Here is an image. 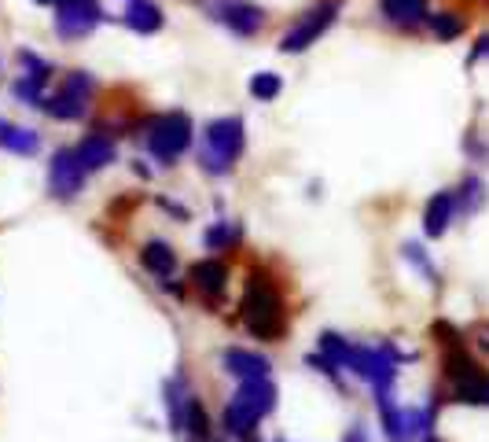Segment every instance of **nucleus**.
<instances>
[{
    "label": "nucleus",
    "instance_id": "obj_1",
    "mask_svg": "<svg viewBox=\"0 0 489 442\" xmlns=\"http://www.w3.org/2000/svg\"><path fill=\"white\" fill-rule=\"evenodd\" d=\"M243 321L258 339H276L283 332V310H280V292L265 273H250L247 292H243Z\"/></svg>",
    "mask_w": 489,
    "mask_h": 442
},
{
    "label": "nucleus",
    "instance_id": "obj_2",
    "mask_svg": "<svg viewBox=\"0 0 489 442\" xmlns=\"http://www.w3.org/2000/svg\"><path fill=\"white\" fill-rule=\"evenodd\" d=\"M272 406H276V387H272L269 380H247V384L232 395V402L225 406V413H221L225 431L247 438V435L254 431V424H258L265 413H272Z\"/></svg>",
    "mask_w": 489,
    "mask_h": 442
},
{
    "label": "nucleus",
    "instance_id": "obj_3",
    "mask_svg": "<svg viewBox=\"0 0 489 442\" xmlns=\"http://www.w3.org/2000/svg\"><path fill=\"white\" fill-rule=\"evenodd\" d=\"M243 144H247V133H243V118L229 115V118H214L203 133V148H199V159L210 173H225L232 170V162L243 155Z\"/></svg>",
    "mask_w": 489,
    "mask_h": 442
},
{
    "label": "nucleus",
    "instance_id": "obj_4",
    "mask_svg": "<svg viewBox=\"0 0 489 442\" xmlns=\"http://www.w3.org/2000/svg\"><path fill=\"white\" fill-rule=\"evenodd\" d=\"M148 148L158 162L173 166L188 148H191V118L184 111H169L162 118H155L151 133H148Z\"/></svg>",
    "mask_w": 489,
    "mask_h": 442
},
{
    "label": "nucleus",
    "instance_id": "obj_5",
    "mask_svg": "<svg viewBox=\"0 0 489 442\" xmlns=\"http://www.w3.org/2000/svg\"><path fill=\"white\" fill-rule=\"evenodd\" d=\"M394 365H398V354L390 346H353L350 362H346V369H353L375 391H390V384H394V376H398Z\"/></svg>",
    "mask_w": 489,
    "mask_h": 442
},
{
    "label": "nucleus",
    "instance_id": "obj_6",
    "mask_svg": "<svg viewBox=\"0 0 489 442\" xmlns=\"http://www.w3.org/2000/svg\"><path fill=\"white\" fill-rule=\"evenodd\" d=\"M339 0H324V5H317V8H310L295 26H290L283 37H280V52H306L313 41H321V34L335 23V15H339Z\"/></svg>",
    "mask_w": 489,
    "mask_h": 442
},
{
    "label": "nucleus",
    "instance_id": "obj_7",
    "mask_svg": "<svg viewBox=\"0 0 489 442\" xmlns=\"http://www.w3.org/2000/svg\"><path fill=\"white\" fill-rule=\"evenodd\" d=\"M88 100H92V77L88 74H70L66 81H63V88L56 97H48L41 108L52 115V118H59V122H74V118H81L85 111H88Z\"/></svg>",
    "mask_w": 489,
    "mask_h": 442
},
{
    "label": "nucleus",
    "instance_id": "obj_8",
    "mask_svg": "<svg viewBox=\"0 0 489 442\" xmlns=\"http://www.w3.org/2000/svg\"><path fill=\"white\" fill-rule=\"evenodd\" d=\"M100 19H104V12H100L96 0H66V5L56 8V34L74 41V37L92 34L96 26H100Z\"/></svg>",
    "mask_w": 489,
    "mask_h": 442
},
{
    "label": "nucleus",
    "instance_id": "obj_9",
    "mask_svg": "<svg viewBox=\"0 0 489 442\" xmlns=\"http://www.w3.org/2000/svg\"><path fill=\"white\" fill-rule=\"evenodd\" d=\"M48 185L59 200H74L85 185V166L77 162L74 148H63L52 155V166H48Z\"/></svg>",
    "mask_w": 489,
    "mask_h": 442
},
{
    "label": "nucleus",
    "instance_id": "obj_10",
    "mask_svg": "<svg viewBox=\"0 0 489 442\" xmlns=\"http://www.w3.org/2000/svg\"><path fill=\"white\" fill-rule=\"evenodd\" d=\"M191 281L195 288H199L210 303H218L225 295V284H229V270H225V262L218 258H207V262H195L191 265Z\"/></svg>",
    "mask_w": 489,
    "mask_h": 442
},
{
    "label": "nucleus",
    "instance_id": "obj_11",
    "mask_svg": "<svg viewBox=\"0 0 489 442\" xmlns=\"http://www.w3.org/2000/svg\"><path fill=\"white\" fill-rule=\"evenodd\" d=\"M74 155H77V162L85 166V173L104 170L107 162H115V140H111L107 133H88V137L74 148Z\"/></svg>",
    "mask_w": 489,
    "mask_h": 442
},
{
    "label": "nucleus",
    "instance_id": "obj_12",
    "mask_svg": "<svg viewBox=\"0 0 489 442\" xmlns=\"http://www.w3.org/2000/svg\"><path fill=\"white\" fill-rule=\"evenodd\" d=\"M218 19H221L232 34H239V37H254V34L261 30V23H265L261 8H254V5H221V8H218Z\"/></svg>",
    "mask_w": 489,
    "mask_h": 442
},
{
    "label": "nucleus",
    "instance_id": "obj_13",
    "mask_svg": "<svg viewBox=\"0 0 489 442\" xmlns=\"http://www.w3.org/2000/svg\"><path fill=\"white\" fill-rule=\"evenodd\" d=\"M225 369L232 376H239L243 384L247 380H269V362L261 358V354H254V350H239V346L225 350Z\"/></svg>",
    "mask_w": 489,
    "mask_h": 442
},
{
    "label": "nucleus",
    "instance_id": "obj_14",
    "mask_svg": "<svg viewBox=\"0 0 489 442\" xmlns=\"http://www.w3.org/2000/svg\"><path fill=\"white\" fill-rule=\"evenodd\" d=\"M382 15L402 30H416L427 23V0H382Z\"/></svg>",
    "mask_w": 489,
    "mask_h": 442
},
{
    "label": "nucleus",
    "instance_id": "obj_15",
    "mask_svg": "<svg viewBox=\"0 0 489 442\" xmlns=\"http://www.w3.org/2000/svg\"><path fill=\"white\" fill-rule=\"evenodd\" d=\"M453 218H456V200H453V192H438V196L427 203V211H423V232H427V236H442Z\"/></svg>",
    "mask_w": 489,
    "mask_h": 442
},
{
    "label": "nucleus",
    "instance_id": "obj_16",
    "mask_svg": "<svg viewBox=\"0 0 489 442\" xmlns=\"http://www.w3.org/2000/svg\"><path fill=\"white\" fill-rule=\"evenodd\" d=\"M140 262H144V270H148V273H155L158 281H166V277L177 270V254H173V247H169V243H162V240L144 243Z\"/></svg>",
    "mask_w": 489,
    "mask_h": 442
},
{
    "label": "nucleus",
    "instance_id": "obj_17",
    "mask_svg": "<svg viewBox=\"0 0 489 442\" xmlns=\"http://www.w3.org/2000/svg\"><path fill=\"white\" fill-rule=\"evenodd\" d=\"M0 148L5 151H15V155H34L41 148V137L26 126H15V122H0Z\"/></svg>",
    "mask_w": 489,
    "mask_h": 442
},
{
    "label": "nucleus",
    "instance_id": "obj_18",
    "mask_svg": "<svg viewBox=\"0 0 489 442\" xmlns=\"http://www.w3.org/2000/svg\"><path fill=\"white\" fill-rule=\"evenodd\" d=\"M126 23H129V30H137V34H155V30L162 26V12L151 5V0H133L129 12H126Z\"/></svg>",
    "mask_w": 489,
    "mask_h": 442
},
{
    "label": "nucleus",
    "instance_id": "obj_19",
    "mask_svg": "<svg viewBox=\"0 0 489 442\" xmlns=\"http://www.w3.org/2000/svg\"><path fill=\"white\" fill-rule=\"evenodd\" d=\"M280 88H283V81H280V74H272V70H261V74H254L250 77V97L254 100H276L280 97Z\"/></svg>",
    "mask_w": 489,
    "mask_h": 442
},
{
    "label": "nucleus",
    "instance_id": "obj_20",
    "mask_svg": "<svg viewBox=\"0 0 489 442\" xmlns=\"http://www.w3.org/2000/svg\"><path fill=\"white\" fill-rule=\"evenodd\" d=\"M427 26H431V34H434L438 41H453V37H460L464 19L453 15V12H438V15H427Z\"/></svg>",
    "mask_w": 489,
    "mask_h": 442
},
{
    "label": "nucleus",
    "instance_id": "obj_21",
    "mask_svg": "<svg viewBox=\"0 0 489 442\" xmlns=\"http://www.w3.org/2000/svg\"><path fill=\"white\" fill-rule=\"evenodd\" d=\"M203 240H207V247H210V251H229V247L239 240V229H236L232 221H218L214 229H207V236H203Z\"/></svg>",
    "mask_w": 489,
    "mask_h": 442
},
{
    "label": "nucleus",
    "instance_id": "obj_22",
    "mask_svg": "<svg viewBox=\"0 0 489 442\" xmlns=\"http://www.w3.org/2000/svg\"><path fill=\"white\" fill-rule=\"evenodd\" d=\"M453 200H456V211H460V214H471V211L485 200V189H482L478 177H467V181H464V192L453 196Z\"/></svg>",
    "mask_w": 489,
    "mask_h": 442
},
{
    "label": "nucleus",
    "instance_id": "obj_23",
    "mask_svg": "<svg viewBox=\"0 0 489 442\" xmlns=\"http://www.w3.org/2000/svg\"><path fill=\"white\" fill-rule=\"evenodd\" d=\"M180 431H191V435H199V438H207V413H203V406H199V398H188V406H184V427Z\"/></svg>",
    "mask_w": 489,
    "mask_h": 442
},
{
    "label": "nucleus",
    "instance_id": "obj_24",
    "mask_svg": "<svg viewBox=\"0 0 489 442\" xmlns=\"http://www.w3.org/2000/svg\"><path fill=\"white\" fill-rule=\"evenodd\" d=\"M19 63L26 67V77H30V81H41V85H45V81L52 77V67H48L45 59H37L34 52H19Z\"/></svg>",
    "mask_w": 489,
    "mask_h": 442
},
{
    "label": "nucleus",
    "instance_id": "obj_25",
    "mask_svg": "<svg viewBox=\"0 0 489 442\" xmlns=\"http://www.w3.org/2000/svg\"><path fill=\"white\" fill-rule=\"evenodd\" d=\"M405 258L420 265V270H423V277H427V281H434V277H438V273H434V265H431V262H427V258L420 254V247H416V243H409V247H405Z\"/></svg>",
    "mask_w": 489,
    "mask_h": 442
},
{
    "label": "nucleus",
    "instance_id": "obj_26",
    "mask_svg": "<svg viewBox=\"0 0 489 442\" xmlns=\"http://www.w3.org/2000/svg\"><path fill=\"white\" fill-rule=\"evenodd\" d=\"M474 56H489V34H485V37H478V48H474Z\"/></svg>",
    "mask_w": 489,
    "mask_h": 442
},
{
    "label": "nucleus",
    "instance_id": "obj_27",
    "mask_svg": "<svg viewBox=\"0 0 489 442\" xmlns=\"http://www.w3.org/2000/svg\"><path fill=\"white\" fill-rule=\"evenodd\" d=\"M37 5H56L59 8V5H66V0H37Z\"/></svg>",
    "mask_w": 489,
    "mask_h": 442
},
{
    "label": "nucleus",
    "instance_id": "obj_28",
    "mask_svg": "<svg viewBox=\"0 0 489 442\" xmlns=\"http://www.w3.org/2000/svg\"><path fill=\"white\" fill-rule=\"evenodd\" d=\"M423 442H442V438H434V435H427V438H423Z\"/></svg>",
    "mask_w": 489,
    "mask_h": 442
}]
</instances>
